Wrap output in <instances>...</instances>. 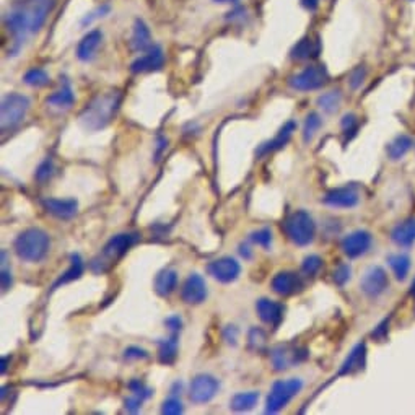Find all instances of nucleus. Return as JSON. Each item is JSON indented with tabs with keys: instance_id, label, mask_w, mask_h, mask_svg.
Returning <instances> with one entry per match:
<instances>
[{
	"instance_id": "nucleus-36",
	"label": "nucleus",
	"mask_w": 415,
	"mask_h": 415,
	"mask_svg": "<svg viewBox=\"0 0 415 415\" xmlns=\"http://www.w3.org/2000/svg\"><path fill=\"white\" fill-rule=\"evenodd\" d=\"M249 240L258 246H263L264 249H269L270 243H272V231L269 228H261V230L251 233Z\"/></svg>"
},
{
	"instance_id": "nucleus-1",
	"label": "nucleus",
	"mask_w": 415,
	"mask_h": 415,
	"mask_svg": "<svg viewBox=\"0 0 415 415\" xmlns=\"http://www.w3.org/2000/svg\"><path fill=\"white\" fill-rule=\"evenodd\" d=\"M55 0H15L10 12L6 13L3 23L15 41L17 49L25 43L26 36L38 33L54 10Z\"/></svg>"
},
{
	"instance_id": "nucleus-24",
	"label": "nucleus",
	"mask_w": 415,
	"mask_h": 415,
	"mask_svg": "<svg viewBox=\"0 0 415 415\" xmlns=\"http://www.w3.org/2000/svg\"><path fill=\"white\" fill-rule=\"evenodd\" d=\"M391 238L398 246L409 248L415 243V218H409L403 223H399L391 233Z\"/></svg>"
},
{
	"instance_id": "nucleus-43",
	"label": "nucleus",
	"mask_w": 415,
	"mask_h": 415,
	"mask_svg": "<svg viewBox=\"0 0 415 415\" xmlns=\"http://www.w3.org/2000/svg\"><path fill=\"white\" fill-rule=\"evenodd\" d=\"M124 357L127 360H145L150 355H148L147 351H143L141 347H129L124 351Z\"/></svg>"
},
{
	"instance_id": "nucleus-27",
	"label": "nucleus",
	"mask_w": 415,
	"mask_h": 415,
	"mask_svg": "<svg viewBox=\"0 0 415 415\" xmlns=\"http://www.w3.org/2000/svg\"><path fill=\"white\" fill-rule=\"evenodd\" d=\"M46 103H48L51 108L71 109L73 106V103H76V95H73L72 88L65 83L60 90L54 91L53 95H49L48 98H46Z\"/></svg>"
},
{
	"instance_id": "nucleus-3",
	"label": "nucleus",
	"mask_w": 415,
	"mask_h": 415,
	"mask_svg": "<svg viewBox=\"0 0 415 415\" xmlns=\"http://www.w3.org/2000/svg\"><path fill=\"white\" fill-rule=\"evenodd\" d=\"M13 249L25 263H41L51 249V238L41 228H28L17 236Z\"/></svg>"
},
{
	"instance_id": "nucleus-51",
	"label": "nucleus",
	"mask_w": 415,
	"mask_h": 415,
	"mask_svg": "<svg viewBox=\"0 0 415 415\" xmlns=\"http://www.w3.org/2000/svg\"><path fill=\"white\" fill-rule=\"evenodd\" d=\"M301 6L306 8V10L315 12L319 6V0H301Z\"/></svg>"
},
{
	"instance_id": "nucleus-11",
	"label": "nucleus",
	"mask_w": 415,
	"mask_h": 415,
	"mask_svg": "<svg viewBox=\"0 0 415 415\" xmlns=\"http://www.w3.org/2000/svg\"><path fill=\"white\" fill-rule=\"evenodd\" d=\"M207 272L218 282L231 283V282H235L238 277H240L241 265L235 258H231V256H225V258L215 259V261H212V263H209Z\"/></svg>"
},
{
	"instance_id": "nucleus-19",
	"label": "nucleus",
	"mask_w": 415,
	"mask_h": 415,
	"mask_svg": "<svg viewBox=\"0 0 415 415\" xmlns=\"http://www.w3.org/2000/svg\"><path fill=\"white\" fill-rule=\"evenodd\" d=\"M256 313H258L263 323L277 328L283 318V305L274 300H269V298H261L256 303Z\"/></svg>"
},
{
	"instance_id": "nucleus-44",
	"label": "nucleus",
	"mask_w": 415,
	"mask_h": 415,
	"mask_svg": "<svg viewBox=\"0 0 415 415\" xmlns=\"http://www.w3.org/2000/svg\"><path fill=\"white\" fill-rule=\"evenodd\" d=\"M165 326L168 329L171 330L173 334H178L181 329H183V319L179 318L178 315H173V316H168V318L165 319Z\"/></svg>"
},
{
	"instance_id": "nucleus-14",
	"label": "nucleus",
	"mask_w": 415,
	"mask_h": 415,
	"mask_svg": "<svg viewBox=\"0 0 415 415\" xmlns=\"http://www.w3.org/2000/svg\"><path fill=\"white\" fill-rule=\"evenodd\" d=\"M305 283L300 274L293 272V270H282L274 275L272 282H270V288L281 297H290L295 293L301 292Z\"/></svg>"
},
{
	"instance_id": "nucleus-12",
	"label": "nucleus",
	"mask_w": 415,
	"mask_h": 415,
	"mask_svg": "<svg viewBox=\"0 0 415 415\" xmlns=\"http://www.w3.org/2000/svg\"><path fill=\"white\" fill-rule=\"evenodd\" d=\"M165 65V53L160 46H152L142 55L130 64V72L132 73H148L161 71Z\"/></svg>"
},
{
	"instance_id": "nucleus-29",
	"label": "nucleus",
	"mask_w": 415,
	"mask_h": 415,
	"mask_svg": "<svg viewBox=\"0 0 415 415\" xmlns=\"http://www.w3.org/2000/svg\"><path fill=\"white\" fill-rule=\"evenodd\" d=\"M259 400L258 391H248V393H238L231 398L230 407L235 412H248V410L254 409V405Z\"/></svg>"
},
{
	"instance_id": "nucleus-30",
	"label": "nucleus",
	"mask_w": 415,
	"mask_h": 415,
	"mask_svg": "<svg viewBox=\"0 0 415 415\" xmlns=\"http://www.w3.org/2000/svg\"><path fill=\"white\" fill-rule=\"evenodd\" d=\"M82 274H83V261L78 254H72L71 256V267L65 270L62 275H60L59 281L54 283L53 288L55 290V288H59L60 285H65V283L77 281Z\"/></svg>"
},
{
	"instance_id": "nucleus-55",
	"label": "nucleus",
	"mask_w": 415,
	"mask_h": 415,
	"mask_svg": "<svg viewBox=\"0 0 415 415\" xmlns=\"http://www.w3.org/2000/svg\"><path fill=\"white\" fill-rule=\"evenodd\" d=\"M410 288H412V290H410V292H412V295H415V279H414V282H412V287H410Z\"/></svg>"
},
{
	"instance_id": "nucleus-42",
	"label": "nucleus",
	"mask_w": 415,
	"mask_h": 415,
	"mask_svg": "<svg viewBox=\"0 0 415 415\" xmlns=\"http://www.w3.org/2000/svg\"><path fill=\"white\" fill-rule=\"evenodd\" d=\"M109 10H111L109 3H105V6L98 7L95 12H91L90 15H87L85 18H83V20H82V25H83V26L91 25V23L95 21V20H98V18H103V17H106V15H108Z\"/></svg>"
},
{
	"instance_id": "nucleus-4",
	"label": "nucleus",
	"mask_w": 415,
	"mask_h": 415,
	"mask_svg": "<svg viewBox=\"0 0 415 415\" xmlns=\"http://www.w3.org/2000/svg\"><path fill=\"white\" fill-rule=\"evenodd\" d=\"M282 230L285 231L288 240L297 246H308L313 243L316 225L313 217L305 211H297L288 215L282 223Z\"/></svg>"
},
{
	"instance_id": "nucleus-45",
	"label": "nucleus",
	"mask_w": 415,
	"mask_h": 415,
	"mask_svg": "<svg viewBox=\"0 0 415 415\" xmlns=\"http://www.w3.org/2000/svg\"><path fill=\"white\" fill-rule=\"evenodd\" d=\"M142 403H143L142 398H139V396L132 394L130 398L125 399V410H127V412H130V414L139 412V410H141V407H142Z\"/></svg>"
},
{
	"instance_id": "nucleus-17",
	"label": "nucleus",
	"mask_w": 415,
	"mask_h": 415,
	"mask_svg": "<svg viewBox=\"0 0 415 415\" xmlns=\"http://www.w3.org/2000/svg\"><path fill=\"white\" fill-rule=\"evenodd\" d=\"M181 298L188 305H200L207 298V283L199 274H191L181 288Z\"/></svg>"
},
{
	"instance_id": "nucleus-33",
	"label": "nucleus",
	"mask_w": 415,
	"mask_h": 415,
	"mask_svg": "<svg viewBox=\"0 0 415 415\" xmlns=\"http://www.w3.org/2000/svg\"><path fill=\"white\" fill-rule=\"evenodd\" d=\"M23 82H25L28 87L43 88L46 85H49L51 77H49V73L44 71V69L35 67V69H30V71L23 76Z\"/></svg>"
},
{
	"instance_id": "nucleus-34",
	"label": "nucleus",
	"mask_w": 415,
	"mask_h": 415,
	"mask_svg": "<svg viewBox=\"0 0 415 415\" xmlns=\"http://www.w3.org/2000/svg\"><path fill=\"white\" fill-rule=\"evenodd\" d=\"M388 263L393 269V272L396 275L398 281H404L407 277L409 270H410V259L405 254H393L388 258Z\"/></svg>"
},
{
	"instance_id": "nucleus-21",
	"label": "nucleus",
	"mask_w": 415,
	"mask_h": 415,
	"mask_svg": "<svg viewBox=\"0 0 415 415\" xmlns=\"http://www.w3.org/2000/svg\"><path fill=\"white\" fill-rule=\"evenodd\" d=\"M295 129H297L295 121H288V123L283 124V127L279 130V134L275 135L272 141L263 143V145L258 148V152H256V153H258L259 157H264L270 152H275V150H279V148L285 147L288 143V141H290L293 132H295Z\"/></svg>"
},
{
	"instance_id": "nucleus-16",
	"label": "nucleus",
	"mask_w": 415,
	"mask_h": 415,
	"mask_svg": "<svg viewBox=\"0 0 415 415\" xmlns=\"http://www.w3.org/2000/svg\"><path fill=\"white\" fill-rule=\"evenodd\" d=\"M360 287L365 295L371 298L380 297L381 293H385L386 288L389 287L388 274L381 267H370L362 277Z\"/></svg>"
},
{
	"instance_id": "nucleus-50",
	"label": "nucleus",
	"mask_w": 415,
	"mask_h": 415,
	"mask_svg": "<svg viewBox=\"0 0 415 415\" xmlns=\"http://www.w3.org/2000/svg\"><path fill=\"white\" fill-rule=\"evenodd\" d=\"M225 339L228 344H236L238 340V329L235 328V326H228V328L225 329Z\"/></svg>"
},
{
	"instance_id": "nucleus-49",
	"label": "nucleus",
	"mask_w": 415,
	"mask_h": 415,
	"mask_svg": "<svg viewBox=\"0 0 415 415\" xmlns=\"http://www.w3.org/2000/svg\"><path fill=\"white\" fill-rule=\"evenodd\" d=\"M249 340H251V344H258V347H259V344H264L265 335L261 329H253L249 334Z\"/></svg>"
},
{
	"instance_id": "nucleus-53",
	"label": "nucleus",
	"mask_w": 415,
	"mask_h": 415,
	"mask_svg": "<svg viewBox=\"0 0 415 415\" xmlns=\"http://www.w3.org/2000/svg\"><path fill=\"white\" fill-rule=\"evenodd\" d=\"M7 360H8L7 357L2 358V368H0V371H2V373H6V370H7Z\"/></svg>"
},
{
	"instance_id": "nucleus-46",
	"label": "nucleus",
	"mask_w": 415,
	"mask_h": 415,
	"mask_svg": "<svg viewBox=\"0 0 415 415\" xmlns=\"http://www.w3.org/2000/svg\"><path fill=\"white\" fill-rule=\"evenodd\" d=\"M365 76H367L365 69H363V67L355 69V71L352 72L351 78H348V82H351V87L352 88H358V87H360L362 82H363V78H365Z\"/></svg>"
},
{
	"instance_id": "nucleus-10",
	"label": "nucleus",
	"mask_w": 415,
	"mask_h": 415,
	"mask_svg": "<svg viewBox=\"0 0 415 415\" xmlns=\"http://www.w3.org/2000/svg\"><path fill=\"white\" fill-rule=\"evenodd\" d=\"M218 389H220V381L215 376L202 373V375H197L191 381L189 398L194 404L211 403L217 396Z\"/></svg>"
},
{
	"instance_id": "nucleus-15",
	"label": "nucleus",
	"mask_w": 415,
	"mask_h": 415,
	"mask_svg": "<svg viewBox=\"0 0 415 415\" xmlns=\"http://www.w3.org/2000/svg\"><path fill=\"white\" fill-rule=\"evenodd\" d=\"M373 238L365 230H357L347 235L342 240V251L345 256H348L351 259L360 258V256L367 254L371 248Z\"/></svg>"
},
{
	"instance_id": "nucleus-35",
	"label": "nucleus",
	"mask_w": 415,
	"mask_h": 415,
	"mask_svg": "<svg viewBox=\"0 0 415 415\" xmlns=\"http://www.w3.org/2000/svg\"><path fill=\"white\" fill-rule=\"evenodd\" d=\"M321 125H323V119H321V116L318 113L308 114L305 119V127H303V141L306 143L313 141V137L321 129Z\"/></svg>"
},
{
	"instance_id": "nucleus-9",
	"label": "nucleus",
	"mask_w": 415,
	"mask_h": 415,
	"mask_svg": "<svg viewBox=\"0 0 415 415\" xmlns=\"http://www.w3.org/2000/svg\"><path fill=\"white\" fill-rule=\"evenodd\" d=\"M139 233H119L111 238V240L106 243L105 248H103V254H101V267L100 270L105 269L106 263H116V261L123 258V256L127 253V251L132 248V246L139 241Z\"/></svg>"
},
{
	"instance_id": "nucleus-37",
	"label": "nucleus",
	"mask_w": 415,
	"mask_h": 415,
	"mask_svg": "<svg viewBox=\"0 0 415 415\" xmlns=\"http://www.w3.org/2000/svg\"><path fill=\"white\" fill-rule=\"evenodd\" d=\"M321 267H323V259L316 254H311V256H308V258H305V261H303V265H301L303 272H305L306 275H311V277L318 274Z\"/></svg>"
},
{
	"instance_id": "nucleus-38",
	"label": "nucleus",
	"mask_w": 415,
	"mask_h": 415,
	"mask_svg": "<svg viewBox=\"0 0 415 415\" xmlns=\"http://www.w3.org/2000/svg\"><path fill=\"white\" fill-rule=\"evenodd\" d=\"M184 409H183V403L178 398H175V396H171L170 399H166L165 403H163L161 405V414H166V415H179L183 414Z\"/></svg>"
},
{
	"instance_id": "nucleus-5",
	"label": "nucleus",
	"mask_w": 415,
	"mask_h": 415,
	"mask_svg": "<svg viewBox=\"0 0 415 415\" xmlns=\"http://www.w3.org/2000/svg\"><path fill=\"white\" fill-rule=\"evenodd\" d=\"M31 101L26 95L21 93H8L2 100V108H0V123L2 130H13L25 121L28 111H30Z\"/></svg>"
},
{
	"instance_id": "nucleus-8",
	"label": "nucleus",
	"mask_w": 415,
	"mask_h": 415,
	"mask_svg": "<svg viewBox=\"0 0 415 415\" xmlns=\"http://www.w3.org/2000/svg\"><path fill=\"white\" fill-rule=\"evenodd\" d=\"M306 348H301L293 344H281L270 348V362H272L274 370L277 371H283L295 365H300L301 362L306 360Z\"/></svg>"
},
{
	"instance_id": "nucleus-7",
	"label": "nucleus",
	"mask_w": 415,
	"mask_h": 415,
	"mask_svg": "<svg viewBox=\"0 0 415 415\" xmlns=\"http://www.w3.org/2000/svg\"><path fill=\"white\" fill-rule=\"evenodd\" d=\"M329 82V72L324 65H308L301 72L288 78V85L297 91H315Z\"/></svg>"
},
{
	"instance_id": "nucleus-28",
	"label": "nucleus",
	"mask_w": 415,
	"mask_h": 415,
	"mask_svg": "<svg viewBox=\"0 0 415 415\" xmlns=\"http://www.w3.org/2000/svg\"><path fill=\"white\" fill-rule=\"evenodd\" d=\"M158 358L163 365H173L178 358V335L173 334L170 339L158 342Z\"/></svg>"
},
{
	"instance_id": "nucleus-6",
	"label": "nucleus",
	"mask_w": 415,
	"mask_h": 415,
	"mask_svg": "<svg viewBox=\"0 0 415 415\" xmlns=\"http://www.w3.org/2000/svg\"><path fill=\"white\" fill-rule=\"evenodd\" d=\"M303 389V381L300 378H290V380H277L270 388L265 403V414H277Z\"/></svg>"
},
{
	"instance_id": "nucleus-13",
	"label": "nucleus",
	"mask_w": 415,
	"mask_h": 415,
	"mask_svg": "<svg viewBox=\"0 0 415 415\" xmlns=\"http://www.w3.org/2000/svg\"><path fill=\"white\" fill-rule=\"evenodd\" d=\"M323 202L333 209H353L360 202V191L357 186L333 189L324 195Z\"/></svg>"
},
{
	"instance_id": "nucleus-26",
	"label": "nucleus",
	"mask_w": 415,
	"mask_h": 415,
	"mask_svg": "<svg viewBox=\"0 0 415 415\" xmlns=\"http://www.w3.org/2000/svg\"><path fill=\"white\" fill-rule=\"evenodd\" d=\"M178 287V272L175 269H165L157 275L155 292L160 297H170Z\"/></svg>"
},
{
	"instance_id": "nucleus-52",
	"label": "nucleus",
	"mask_w": 415,
	"mask_h": 415,
	"mask_svg": "<svg viewBox=\"0 0 415 415\" xmlns=\"http://www.w3.org/2000/svg\"><path fill=\"white\" fill-rule=\"evenodd\" d=\"M240 253H241V256H243L245 259H251V258H253V253H251L249 248L246 245H241L240 246Z\"/></svg>"
},
{
	"instance_id": "nucleus-2",
	"label": "nucleus",
	"mask_w": 415,
	"mask_h": 415,
	"mask_svg": "<svg viewBox=\"0 0 415 415\" xmlns=\"http://www.w3.org/2000/svg\"><path fill=\"white\" fill-rule=\"evenodd\" d=\"M121 105V93L108 91L100 93L88 103L87 108L82 111L80 123L88 130H101L109 125L111 121L118 113Z\"/></svg>"
},
{
	"instance_id": "nucleus-22",
	"label": "nucleus",
	"mask_w": 415,
	"mask_h": 415,
	"mask_svg": "<svg viewBox=\"0 0 415 415\" xmlns=\"http://www.w3.org/2000/svg\"><path fill=\"white\" fill-rule=\"evenodd\" d=\"M130 48L135 53H145L152 48V33L147 23L137 18L132 28V36H130Z\"/></svg>"
},
{
	"instance_id": "nucleus-41",
	"label": "nucleus",
	"mask_w": 415,
	"mask_h": 415,
	"mask_svg": "<svg viewBox=\"0 0 415 415\" xmlns=\"http://www.w3.org/2000/svg\"><path fill=\"white\" fill-rule=\"evenodd\" d=\"M129 389L132 391L134 396H139V398H142L143 400H145L147 398H150L152 396V389H148L145 385L142 383L141 380H132L129 383Z\"/></svg>"
},
{
	"instance_id": "nucleus-48",
	"label": "nucleus",
	"mask_w": 415,
	"mask_h": 415,
	"mask_svg": "<svg viewBox=\"0 0 415 415\" xmlns=\"http://www.w3.org/2000/svg\"><path fill=\"white\" fill-rule=\"evenodd\" d=\"M0 277H2V290L7 292L8 288L12 287L13 279H12V272L8 269H6V265L2 267V275H0Z\"/></svg>"
},
{
	"instance_id": "nucleus-20",
	"label": "nucleus",
	"mask_w": 415,
	"mask_h": 415,
	"mask_svg": "<svg viewBox=\"0 0 415 415\" xmlns=\"http://www.w3.org/2000/svg\"><path fill=\"white\" fill-rule=\"evenodd\" d=\"M44 209L51 215L60 218V220H71L77 215L78 202L76 199H44Z\"/></svg>"
},
{
	"instance_id": "nucleus-25",
	"label": "nucleus",
	"mask_w": 415,
	"mask_h": 415,
	"mask_svg": "<svg viewBox=\"0 0 415 415\" xmlns=\"http://www.w3.org/2000/svg\"><path fill=\"white\" fill-rule=\"evenodd\" d=\"M319 41H315L313 38H310V36H306V38L300 39L293 46L290 51V58L293 60H306L316 58V55H319Z\"/></svg>"
},
{
	"instance_id": "nucleus-54",
	"label": "nucleus",
	"mask_w": 415,
	"mask_h": 415,
	"mask_svg": "<svg viewBox=\"0 0 415 415\" xmlns=\"http://www.w3.org/2000/svg\"><path fill=\"white\" fill-rule=\"evenodd\" d=\"M213 2H217V3H235V2H238V0H213Z\"/></svg>"
},
{
	"instance_id": "nucleus-47",
	"label": "nucleus",
	"mask_w": 415,
	"mask_h": 415,
	"mask_svg": "<svg viewBox=\"0 0 415 415\" xmlns=\"http://www.w3.org/2000/svg\"><path fill=\"white\" fill-rule=\"evenodd\" d=\"M342 129L345 132H348V130H355L357 129V116L355 114H345L342 119Z\"/></svg>"
},
{
	"instance_id": "nucleus-31",
	"label": "nucleus",
	"mask_w": 415,
	"mask_h": 415,
	"mask_svg": "<svg viewBox=\"0 0 415 415\" xmlns=\"http://www.w3.org/2000/svg\"><path fill=\"white\" fill-rule=\"evenodd\" d=\"M316 103H318V106L324 113L333 114L339 109L340 103H342V93H340V90H330L328 93H323Z\"/></svg>"
},
{
	"instance_id": "nucleus-18",
	"label": "nucleus",
	"mask_w": 415,
	"mask_h": 415,
	"mask_svg": "<svg viewBox=\"0 0 415 415\" xmlns=\"http://www.w3.org/2000/svg\"><path fill=\"white\" fill-rule=\"evenodd\" d=\"M101 43H103L101 30L88 31L87 35L80 39V43L77 44V51H76L77 59L82 60V62H90V60L95 59Z\"/></svg>"
},
{
	"instance_id": "nucleus-32",
	"label": "nucleus",
	"mask_w": 415,
	"mask_h": 415,
	"mask_svg": "<svg viewBox=\"0 0 415 415\" xmlns=\"http://www.w3.org/2000/svg\"><path fill=\"white\" fill-rule=\"evenodd\" d=\"M412 139L409 135H399L388 145V155L391 160H399L412 148Z\"/></svg>"
},
{
	"instance_id": "nucleus-39",
	"label": "nucleus",
	"mask_w": 415,
	"mask_h": 415,
	"mask_svg": "<svg viewBox=\"0 0 415 415\" xmlns=\"http://www.w3.org/2000/svg\"><path fill=\"white\" fill-rule=\"evenodd\" d=\"M351 275H352V267L348 264H340L337 269L334 270V282L337 283V285L344 287L345 283L351 281Z\"/></svg>"
},
{
	"instance_id": "nucleus-23",
	"label": "nucleus",
	"mask_w": 415,
	"mask_h": 415,
	"mask_svg": "<svg viewBox=\"0 0 415 415\" xmlns=\"http://www.w3.org/2000/svg\"><path fill=\"white\" fill-rule=\"evenodd\" d=\"M365 357H367L365 344L355 345V347H353V351L348 353V357L345 358L342 367H340L339 376L352 375L353 371L360 370V368H363V363H365Z\"/></svg>"
},
{
	"instance_id": "nucleus-40",
	"label": "nucleus",
	"mask_w": 415,
	"mask_h": 415,
	"mask_svg": "<svg viewBox=\"0 0 415 415\" xmlns=\"http://www.w3.org/2000/svg\"><path fill=\"white\" fill-rule=\"evenodd\" d=\"M54 171V165L51 160H44L41 165L38 166V170H36V179L39 181V183H46L51 176H53Z\"/></svg>"
}]
</instances>
